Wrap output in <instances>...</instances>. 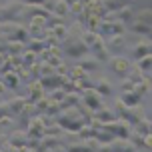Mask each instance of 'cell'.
I'll return each instance as SVG.
<instances>
[{"label":"cell","mask_w":152,"mask_h":152,"mask_svg":"<svg viewBox=\"0 0 152 152\" xmlns=\"http://www.w3.org/2000/svg\"><path fill=\"white\" fill-rule=\"evenodd\" d=\"M82 32H84V26L78 20L72 26H68L66 36L62 38V42H60L62 52L72 56V58H80V56H84L88 52V46L84 44V40H82Z\"/></svg>","instance_id":"cell-1"},{"label":"cell","mask_w":152,"mask_h":152,"mask_svg":"<svg viewBox=\"0 0 152 152\" xmlns=\"http://www.w3.org/2000/svg\"><path fill=\"white\" fill-rule=\"evenodd\" d=\"M54 118H56V120H54L56 124H60L64 130H72V132H76V130L80 128L82 124H86L82 112H80L76 106L60 108V110H58V114H56Z\"/></svg>","instance_id":"cell-2"},{"label":"cell","mask_w":152,"mask_h":152,"mask_svg":"<svg viewBox=\"0 0 152 152\" xmlns=\"http://www.w3.org/2000/svg\"><path fill=\"white\" fill-rule=\"evenodd\" d=\"M114 112H116V116L118 118H124L126 122H130V124H136L140 118H144V108H142V104H134V106H126L124 102H120V98L114 102Z\"/></svg>","instance_id":"cell-3"},{"label":"cell","mask_w":152,"mask_h":152,"mask_svg":"<svg viewBox=\"0 0 152 152\" xmlns=\"http://www.w3.org/2000/svg\"><path fill=\"white\" fill-rule=\"evenodd\" d=\"M124 30H126V24L124 22L112 20V18H102L94 32L102 38H108V36H114V34H124Z\"/></svg>","instance_id":"cell-4"},{"label":"cell","mask_w":152,"mask_h":152,"mask_svg":"<svg viewBox=\"0 0 152 152\" xmlns=\"http://www.w3.org/2000/svg\"><path fill=\"white\" fill-rule=\"evenodd\" d=\"M104 124V128H108L112 132L114 136H120V138H128L130 132H132V124L126 122L124 118H114L110 122H102Z\"/></svg>","instance_id":"cell-5"},{"label":"cell","mask_w":152,"mask_h":152,"mask_svg":"<svg viewBox=\"0 0 152 152\" xmlns=\"http://www.w3.org/2000/svg\"><path fill=\"white\" fill-rule=\"evenodd\" d=\"M80 100H82L84 106L90 108L92 112L104 104V96H102V94H98L94 88H86V90H82V92H80Z\"/></svg>","instance_id":"cell-6"},{"label":"cell","mask_w":152,"mask_h":152,"mask_svg":"<svg viewBox=\"0 0 152 152\" xmlns=\"http://www.w3.org/2000/svg\"><path fill=\"white\" fill-rule=\"evenodd\" d=\"M44 128H46V122H44V114H38V116H32L28 126H26V134L28 138H42L44 136Z\"/></svg>","instance_id":"cell-7"},{"label":"cell","mask_w":152,"mask_h":152,"mask_svg":"<svg viewBox=\"0 0 152 152\" xmlns=\"http://www.w3.org/2000/svg\"><path fill=\"white\" fill-rule=\"evenodd\" d=\"M106 62H108V66H110V70H112L116 76H120V78H124L126 72H128V68H130V62L126 60V58H122L120 54H112Z\"/></svg>","instance_id":"cell-8"},{"label":"cell","mask_w":152,"mask_h":152,"mask_svg":"<svg viewBox=\"0 0 152 152\" xmlns=\"http://www.w3.org/2000/svg\"><path fill=\"white\" fill-rule=\"evenodd\" d=\"M26 30H28L30 38H44V34H46V18L44 16H34V18H30Z\"/></svg>","instance_id":"cell-9"},{"label":"cell","mask_w":152,"mask_h":152,"mask_svg":"<svg viewBox=\"0 0 152 152\" xmlns=\"http://www.w3.org/2000/svg\"><path fill=\"white\" fill-rule=\"evenodd\" d=\"M22 10H24L22 2H10L6 6H2V16H4V20H14V22L22 24Z\"/></svg>","instance_id":"cell-10"},{"label":"cell","mask_w":152,"mask_h":152,"mask_svg":"<svg viewBox=\"0 0 152 152\" xmlns=\"http://www.w3.org/2000/svg\"><path fill=\"white\" fill-rule=\"evenodd\" d=\"M38 80H40V84H42V88H44V90H52V88L62 86V82L66 80V74H60V72H56V70H54L52 74L40 76Z\"/></svg>","instance_id":"cell-11"},{"label":"cell","mask_w":152,"mask_h":152,"mask_svg":"<svg viewBox=\"0 0 152 152\" xmlns=\"http://www.w3.org/2000/svg\"><path fill=\"white\" fill-rule=\"evenodd\" d=\"M88 52H90L92 56H96L100 62H106L108 58L112 56V54L108 52V48H106V44H104V38H102V36H98L94 42H92V46H90Z\"/></svg>","instance_id":"cell-12"},{"label":"cell","mask_w":152,"mask_h":152,"mask_svg":"<svg viewBox=\"0 0 152 152\" xmlns=\"http://www.w3.org/2000/svg\"><path fill=\"white\" fill-rule=\"evenodd\" d=\"M104 44H106L110 54H120L122 50H124V44H126V36H124V34L108 36V38H104Z\"/></svg>","instance_id":"cell-13"},{"label":"cell","mask_w":152,"mask_h":152,"mask_svg":"<svg viewBox=\"0 0 152 152\" xmlns=\"http://www.w3.org/2000/svg\"><path fill=\"white\" fill-rule=\"evenodd\" d=\"M8 144L14 146V148H18V150H24V146H26V140H28V134H26V130H16V132H12L10 136H6Z\"/></svg>","instance_id":"cell-14"},{"label":"cell","mask_w":152,"mask_h":152,"mask_svg":"<svg viewBox=\"0 0 152 152\" xmlns=\"http://www.w3.org/2000/svg\"><path fill=\"white\" fill-rule=\"evenodd\" d=\"M78 66H80L82 70H86V72H94V70H98L100 60L96 58V56H92L90 52H86L84 56H80V60H78Z\"/></svg>","instance_id":"cell-15"},{"label":"cell","mask_w":152,"mask_h":152,"mask_svg":"<svg viewBox=\"0 0 152 152\" xmlns=\"http://www.w3.org/2000/svg\"><path fill=\"white\" fill-rule=\"evenodd\" d=\"M128 140L134 144L136 150H150V134H136V132H130Z\"/></svg>","instance_id":"cell-16"},{"label":"cell","mask_w":152,"mask_h":152,"mask_svg":"<svg viewBox=\"0 0 152 152\" xmlns=\"http://www.w3.org/2000/svg\"><path fill=\"white\" fill-rule=\"evenodd\" d=\"M44 96V88H42V84L40 80H32L28 82V92H26V100H30V102H36Z\"/></svg>","instance_id":"cell-17"},{"label":"cell","mask_w":152,"mask_h":152,"mask_svg":"<svg viewBox=\"0 0 152 152\" xmlns=\"http://www.w3.org/2000/svg\"><path fill=\"white\" fill-rule=\"evenodd\" d=\"M150 40H138L136 44L132 46V50H130V54H132V58L134 60H138V58H142V56H146V54H150Z\"/></svg>","instance_id":"cell-18"},{"label":"cell","mask_w":152,"mask_h":152,"mask_svg":"<svg viewBox=\"0 0 152 152\" xmlns=\"http://www.w3.org/2000/svg\"><path fill=\"white\" fill-rule=\"evenodd\" d=\"M92 118H96V120H100V122H110V120H114V118H118V116H116V112H114V108H106L104 104H102L100 108L94 110Z\"/></svg>","instance_id":"cell-19"},{"label":"cell","mask_w":152,"mask_h":152,"mask_svg":"<svg viewBox=\"0 0 152 152\" xmlns=\"http://www.w3.org/2000/svg\"><path fill=\"white\" fill-rule=\"evenodd\" d=\"M24 104H26V96H14L12 100H6V106H8V114L14 118L16 114L20 112L24 108Z\"/></svg>","instance_id":"cell-20"},{"label":"cell","mask_w":152,"mask_h":152,"mask_svg":"<svg viewBox=\"0 0 152 152\" xmlns=\"http://www.w3.org/2000/svg\"><path fill=\"white\" fill-rule=\"evenodd\" d=\"M128 28H130V32H134V34H144V36H150V32H152L150 22H140V20H130Z\"/></svg>","instance_id":"cell-21"},{"label":"cell","mask_w":152,"mask_h":152,"mask_svg":"<svg viewBox=\"0 0 152 152\" xmlns=\"http://www.w3.org/2000/svg\"><path fill=\"white\" fill-rule=\"evenodd\" d=\"M120 102H124L126 106H134V104H140V102H142V96H140L134 88H132V90H124L120 94Z\"/></svg>","instance_id":"cell-22"},{"label":"cell","mask_w":152,"mask_h":152,"mask_svg":"<svg viewBox=\"0 0 152 152\" xmlns=\"http://www.w3.org/2000/svg\"><path fill=\"white\" fill-rule=\"evenodd\" d=\"M0 80L4 82V86H6V88L14 90V88H18V84H20V76L16 74V70H10V72H4Z\"/></svg>","instance_id":"cell-23"},{"label":"cell","mask_w":152,"mask_h":152,"mask_svg":"<svg viewBox=\"0 0 152 152\" xmlns=\"http://www.w3.org/2000/svg\"><path fill=\"white\" fill-rule=\"evenodd\" d=\"M94 90L102 96H110L112 94V84H110L108 78H100L98 82H94Z\"/></svg>","instance_id":"cell-24"},{"label":"cell","mask_w":152,"mask_h":152,"mask_svg":"<svg viewBox=\"0 0 152 152\" xmlns=\"http://www.w3.org/2000/svg\"><path fill=\"white\" fill-rule=\"evenodd\" d=\"M132 132H136V134H150L152 132V128H150V120L148 118H140V120L136 122V124H132Z\"/></svg>","instance_id":"cell-25"},{"label":"cell","mask_w":152,"mask_h":152,"mask_svg":"<svg viewBox=\"0 0 152 152\" xmlns=\"http://www.w3.org/2000/svg\"><path fill=\"white\" fill-rule=\"evenodd\" d=\"M146 76H148V74H144V72H142V70L138 68L136 64H134V66H132V64H130L128 72H126V78H128L130 82H134V84H136V82H140V80H144Z\"/></svg>","instance_id":"cell-26"},{"label":"cell","mask_w":152,"mask_h":152,"mask_svg":"<svg viewBox=\"0 0 152 152\" xmlns=\"http://www.w3.org/2000/svg\"><path fill=\"white\" fill-rule=\"evenodd\" d=\"M24 50H26V44L24 42H20V40H8V46L4 52L10 56V54H22Z\"/></svg>","instance_id":"cell-27"},{"label":"cell","mask_w":152,"mask_h":152,"mask_svg":"<svg viewBox=\"0 0 152 152\" xmlns=\"http://www.w3.org/2000/svg\"><path fill=\"white\" fill-rule=\"evenodd\" d=\"M46 40L44 38H30V40H28V42H26V50H32V52H40V50H44L46 48Z\"/></svg>","instance_id":"cell-28"},{"label":"cell","mask_w":152,"mask_h":152,"mask_svg":"<svg viewBox=\"0 0 152 152\" xmlns=\"http://www.w3.org/2000/svg\"><path fill=\"white\" fill-rule=\"evenodd\" d=\"M124 4H128L126 0H102V8H104V12H114V10H118L120 6Z\"/></svg>","instance_id":"cell-29"},{"label":"cell","mask_w":152,"mask_h":152,"mask_svg":"<svg viewBox=\"0 0 152 152\" xmlns=\"http://www.w3.org/2000/svg\"><path fill=\"white\" fill-rule=\"evenodd\" d=\"M76 86H78V90L82 92L86 88H94V80L90 78V72H86L84 76H80L78 80H76Z\"/></svg>","instance_id":"cell-30"},{"label":"cell","mask_w":152,"mask_h":152,"mask_svg":"<svg viewBox=\"0 0 152 152\" xmlns=\"http://www.w3.org/2000/svg\"><path fill=\"white\" fill-rule=\"evenodd\" d=\"M136 66L142 70L144 74H148V72H150V66H152V56H150V54H146V56H142V58H138Z\"/></svg>","instance_id":"cell-31"},{"label":"cell","mask_w":152,"mask_h":152,"mask_svg":"<svg viewBox=\"0 0 152 152\" xmlns=\"http://www.w3.org/2000/svg\"><path fill=\"white\" fill-rule=\"evenodd\" d=\"M38 62V54L32 52V50H24L22 52V64L24 66H32V64H36Z\"/></svg>","instance_id":"cell-32"},{"label":"cell","mask_w":152,"mask_h":152,"mask_svg":"<svg viewBox=\"0 0 152 152\" xmlns=\"http://www.w3.org/2000/svg\"><path fill=\"white\" fill-rule=\"evenodd\" d=\"M134 90L140 94V96H144V94H148V90H150V78L146 76L144 80H140V82L134 84Z\"/></svg>","instance_id":"cell-33"},{"label":"cell","mask_w":152,"mask_h":152,"mask_svg":"<svg viewBox=\"0 0 152 152\" xmlns=\"http://www.w3.org/2000/svg\"><path fill=\"white\" fill-rule=\"evenodd\" d=\"M52 12H54V14H58V16H62V18H66V16H68V4H66L64 0H56Z\"/></svg>","instance_id":"cell-34"},{"label":"cell","mask_w":152,"mask_h":152,"mask_svg":"<svg viewBox=\"0 0 152 152\" xmlns=\"http://www.w3.org/2000/svg\"><path fill=\"white\" fill-rule=\"evenodd\" d=\"M58 110H60V102H56V100L50 98V102H48V108H46V116H50V118H54L56 114H58Z\"/></svg>","instance_id":"cell-35"},{"label":"cell","mask_w":152,"mask_h":152,"mask_svg":"<svg viewBox=\"0 0 152 152\" xmlns=\"http://www.w3.org/2000/svg\"><path fill=\"white\" fill-rule=\"evenodd\" d=\"M50 30H52L54 34H56V38H58V40L62 42V38L66 36V30H68V26H66L64 22H60V24H56V26H52Z\"/></svg>","instance_id":"cell-36"},{"label":"cell","mask_w":152,"mask_h":152,"mask_svg":"<svg viewBox=\"0 0 152 152\" xmlns=\"http://www.w3.org/2000/svg\"><path fill=\"white\" fill-rule=\"evenodd\" d=\"M64 94H66V90H64L62 86H58V88H52V92H50L48 96H50L52 100H56V102H60V100L64 98Z\"/></svg>","instance_id":"cell-37"},{"label":"cell","mask_w":152,"mask_h":152,"mask_svg":"<svg viewBox=\"0 0 152 152\" xmlns=\"http://www.w3.org/2000/svg\"><path fill=\"white\" fill-rule=\"evenodd\" d=\"M68 14H72V16L76 18V20L80 18V14H82V2H80V0H78L76 4H72V6L68 8Z\"/></svg>","instance_id":"cell-38"},{"label":"cell","mask_w":152,"mask_h":152,"mask_svg":"<svg viewBox=\"0 0 152 152\" xmlns=\"http://www.w3.org/2000/svg\"><path fill=\"white\" fill-rule=\"evenodd\" d=\"M120 88H122V92H124V90H132V88H134V82H130L128 78L124 76V78H122V86H120Z\"/></svg>","instance_id":"cell-39"},{"label":"cell","mask_w":152,"mask_h":152,"mask_svg":"<svg viewBox=\"0 0 152 152\" xmlns=\"http://www.w3.org/2000/svg\"><path fill=\"white\" fill-rule=\"evenodd\" d=\"M6 46H8V40L0 34V52H4V50H6Z\"/></svg>","instance_id":"cell-40"},{"label":"cell","mask_w":152,"mask_h":152,"mask_svg":"<svg viewBox=\"0 0 152 152\" xmlns=\"http://www.w3.org/2000/svg\"><path fill=\"white\" fill-rule=\"evenodd\" d=\"M4 146H6V134H2V132H0V150H2Z\"/></svg>","instance_id":"cell-41"},{"label":"cell","mask_w":152,"mask_h":152,"mask_svg":"<svg viewBox=\"0 0 152 152\" xmlns=\"http://www.w3.org/2000/svg\"><path fill=\"white\" fill-rule=\"evenodd\" d=\"M44 0H24V4H42Z\"/></svg>","instance_id":"cell-42"},{"label":"cell","mask_w":152,"mask_h":152,"mask_svg":"<svg viewBox=\"0 0 152 152\" xmlns=\"http://www.w3.org/2000/svg\"><path fill=\"white\" fill-rule=\"evenodd\" d=\"M8 88L6 86H4V82H2V80H0V96H2V94H4V92H6Z\"/></svg>","instance_id":"cell-43"},{"label":"cell","mask_w":152,"mask_h":152,"mask_svg":"<svg viewBox=\"0 0 152 152\" xmlns=\"http://www.w3.org/2000/svg\"><path fill=\"white\" fill-rule=\"evenodd\" d=\"M64 2H66V4H68V8H70V6H72V4H76L78 0H64Z\"/></svg>","instance_id":"cell-44"}]
</instances>
